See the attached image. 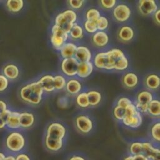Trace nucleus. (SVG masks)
Segmentation results:
<instances>
[{"label":"nucleus","mask_w":160,"mask_h":160,"mask_svg":"<svg viewBox=\"0 0 160 160\" xmlns=\"http://www.w3.org/2000/svg\"><path fill=\"white\" fill-rule=\"evenodd\" d=\"M94 70V64L91 61L79 62L77 76L80 78H86L89 77Z\"/></svg>","instance_id":"obj_18"},{"label":"nucleus","mask_w":160,"mask_h":160,"mask_svg":"<svg viewBox=\"0 0 160 160\" xmlns=\"http://www.w3.org/2000/svg\"><path fill=\"white\" fill-rule=\"evenodd\" d=\"M148 113L154 118L160 117V100L153 99L148 105Z\"/></svg>","instance_id":"obj_28"},{"label":"nucleus","mask_w":160,"mask_h":160,"mask_svg":"<svg viewBox=\"0 0 160 160\" xmlns=\"http://www.w3.org/2000/svg\"><path fill=\"white\" fill-rule=\"evenodd\" d=\"M79 61L74 58H64L61 62V69L67 77L73 78L77 76Z\"/></svg>","instance_id":"obj_9"},{"label":"nucleus","mask_w":160,"mask_h":160,"mask_svg":"<svg viewBox=\"0 0 160 160\" xmlns=\"http://www.w3.org/2000/svg\"><path fill=\"white\" fill-rule=\"evenodd\" d=\"M82 87V83L78 79L71 78L67 80L65 89L69 94L77 95L81 92Z\"/></svg>","instance_id":"obj_17"},{"label":"nucleus","mask_w":160,"mask_h":160,"mask_svg":"<svg viewBox=\"0 0 160 160\" xmlns=\"http://www.w3.org/2000/svg\"><path fill=\"white\" fill-rule=\"evenodd\" d=\"M76 102L78 106L86 108L90 106L87 92H81L76 95Z\"/></svg>","instance_id":"obj_32"},{"label":"nucleus","mask_w":160,"mask_h":160,"mask_svg":"<svg viewBox=\"0 0 160 160\" xmlns=\"http://www.w3.org/2000/svg\"><path fill=\"white\" fill-rule=\"evenodd\" d=\"M109 41V35L104 31H98L92 34V42L98 48L106 46Z\"/></svg>","instance_id":"obj_14"},{"label":"nucleus","mask_w":160,"mask_h":160,"mask_svg":"<svg viewBox=\"0 0 160 160\" xmlns=\"http://www.w3.org/2000/svg\"><path fill=\"white\" fill-rule=\"evenodd\" d=\"M44 92L39 82L36 81L24 85L19 91V95L24 101L38 105L41 102Z\"/></svg>","instance_id":"obj_1"},{"label":"nucleus","mask_w":160,"mask_h":160,"mask_svg":"<svg viewBox=\"0 0 160 160\" xmlns=\"http://www.w3.org/2000/svg\"><path fill=\"white\" fill-rule=\"evenodd\" d=\"M66 135V128L59 122H53L50 123L46 131V137L54 139L63 141Z\"/></svg>","instance_id":"obj_6"},{"label":"nucleus","mask_w":160,"mask_h":160,"mask_svg":"<svg viewBox=\"0 0 160 160\" xmlns=\"http://www.w3.org/2000/svg\"><path fill=\"white\" fill-rule=\"evenodd\" d=\"M96 22L98 31H104L109 26V20L104 16H101Z\"/></svg>","instance_id":"obj_38"},{"label":"nucleus","mask_w":160,"mask_h":160,"mask_svg":"<svg viewBox=\"0 0 160 160\" xmlns=\"http://www.w3.org/2000/svg\"><path fill=\"white\" fill-rule=\"evenodd\" d=\"M85 1L84 0H69L68 1L69 6L72 9H79L84 4Z\"/></svg>","instance_id":"obj_42"},{"label":"nucleus","mask_w":160,"mask_h":160,"mask_svg":"<svg viewBox=\"0 0 160 160\" xmlns=\"http://www.w3.org/2000/svg\"><path fill=\"white\" fill-rule=\"evenodd\" d=\"M86 20L96 21L101 16L100 11L96 8H90L86 12Z\"/></svg>","instance_id":"obj_36"},{"label":"nucleus","mask_w":160,"mask_h":160,"mask_svg":"<svg viewBox=\"0 0 160 160\" xmlns=\"http://www.w3.org/2000/svg\"><path fill=\"white\" fill-rule=\"evenodd\" d=\"M5 157H6V154L3 152L0 151V160H4Z\"/></svg>","instance_id":"obj_53"},{"label":"nucleus","mask_w":160,"mask_h":160,"mask_svg":"<svg viewBox=\"0 0 160 160\" xmlns=\"http://www.w3.org/2000/svg\"><path fill=\"white\" fill-rule=\"evenodd\" d=\"M75 124L78 130L82 134H88L93 128L92 119L85 114L78 115L76 118Z\"/></svg>","instance_id":"obj_11"},{"label":"nucleus","mask_w":160,"mask_h":160,"mask_svg":"<svg viewBox=\"0 0 160 160\" xmlns=\"http://www.w3.org/2000/svg\"><path fill=\"white\" fill-rule=\"evenodd\" d=\"M8 109V108L6 102L3 100L0 99V114L5 112Z\"/></svg>","instance_id":"obj_46"},{"label":"nucleus","mask_w":160,"mask_h":160,"mask_svg":"<svg viewBox=\"0 0 160 160\" xmlns=\"http://www.w3.org/2000/svg\"><path fill=\"white\" fill-rule=\"evenodd\" d=\"M16 160H31L30 156L25 152L18 153L16 156Z\"/></svg>","instance_id":"obj_44"},{"label":"nucleus","mask_w":160,"mask_h":160,"mask_svg":"<svg viewBox=\"0 0 160 160\" xmlns=\"http://www.w3.org/2000/svg\"><path fill=\"white\" fill-rule=\"evenodd\" d=\"M153 99V95L149 90H141L136 96L135 106L141 113L148 112V108L150 102Z\"/></svg>","instance_id":"obj_8"},{"label":"nucleus","mask_w":160,"mask_h":160,"mask_svg":"<svg viewBox=\"0 0 160 160\" xmlns=\"http://www.w3.org/2000/svg\"><path fill=\"white\" fill-rule=\"evenodd\" d=\"M78 14L72 9H66L56 15L54 19V24L59 26L69 34L70 30L75 23L77 22Z\"/></svg>","instance_id":"obj_2"},{"label":"nucleus","mask_w":160,"mask_h":160,"mask_svg":"<svg viewBox=\"0 0 160 160\" xmlns=\"http://www.w3.org/2000/svg\"><path fill=\"white\" fill-rule=\"evenodd\" d=\"M6 127V119L0 117V129H2Z\"/></svg>","instance_id":"obj_50"},{"label":"nucleus","mask_w":160,"mask_h":160,"mask_svg":"<svg viewBox=\"0 0 160 160\" xmlns=\"http://www.w3.org/2000/svg\"><path fill=\"white\" fill-rule=\"evenodd\" d=\"M113 116L118 121H122L125 116V108L116 105L113 109Z\"/></svg>","instance_id":"obj_39"},{"label":"nucleus","mask_w":160,"mask_h":160,"mask_svg":"<svg viewBox=\"0 0 160 160\" xmlns=\"http://www.w3.org/2000/svg\"><path fill=\"white\" fill-rule=\"evenodd\" d=\"M139 12L143 16L153 14L158 9V5L154 0H140L138 3Z\"/></svg>","instance_id":"obj_12"},{"label":"nucleus","mask_w":160,"mask_h":160,"mask_svg":"<svg viewBox=\"0 0 160 160\" xmlns=\"http://www.w3.org/2000/svg\"><path fill=\"white\" fill-rule=\"evenodd\" d=\"M158 149L159 148L155 147L151 142H142V154L147 156L149 160L152 159Z\"/></svg>","instance_id":"obj_29"},{"label":"nucleus","mask_w":160,"mask_h":160,"mask_svg":"<svg viewBox=\"0 0 160 160\" xmlns=\"http://www.w3.org/2000/svg\"><path fill=\"white\" fill-rule=\"evenodd\" d=\"M151 160H160V148L158 149Z\"/></svg>","instance_id":"obj_49"},{"label":"nucleus","mask_w":160,"mask_h":160,"mask_svg":"<svg viewBox=\"0 0 160 160\" xmlns=\"http://www.w3.org/2000/svg\"><path fill=\"white\" fill-rule=\"evenodd\" d=\"M123 85L129 89L135 88L139 82L138 75L132 72H128L125 73L122 78Z\"/></svg>","instance_id":"obj_25"},{"label":"nucleus","mask_w":160,"mask_h":160,"mask_svg":"<svg viewBox=\"0 0 160 160\" xmlns=\"http://www.w3.org/2000/svg\"><path fill=\"white\" fill-rule=\"evenodd\" d=\"M68 160H86L83 156L80 155H73L71 156Z\"/></svg>","instance_id":"obj_48"},{"label":"nucleus","mask_w":160,"mask_h":160,"mask_svg":"<svg viewBox=\"0 0 160 160\" xmlns=\"http://www.w3.org/2000/svg\"><path fill=\"white\" fill-rule=\"evenodd\" d=\"M93 62L94 66L98 69L105 70L114 69V61L109 50L98 52L94 58Z\"/></svg>","instance_id":"obj_5"},{"label":"nucleus","mask_w":160,"mask_h":160,"mask_svg":"<svg viewBox=\"0 0 160 160\" xmlns=\"http://www.w3.org/2000/svg\"><path fill=\"white\" fill-rule=\"evenodd\" d=\"M4 160H16V156L13 154L6 155Z\"/></svg>","instance_id":"obj_51"},{"label":"nucleus","mask_w":160,"mask_h":160,"mask_svg":"<svg viewBox=\"0 0 160 160\" xmlns=\"http://www.w3.org/2000/svg\"><path fill=\"white\" fill-rule=\"evenodd\" d=\"M129 151L132 156L142 154V142L134 141L132 142L129 147Z\"/></svg>","instance_id":"obj_34"},{"label":"nucleus","mask_w":160,"mask_h":160,"mask_svg":"<svg viewBox=\"0 0 160 160\" xmlns=\"http://www.w3.org/2000/svg\"><path fill=\"white\" fill-rule=\"evenodd\" d=\"M20 112L15 111H11L6 119V126L8 128L12 130L20 128L19 122Z\"/></svg>","instance_id":"obj_20"},{"label":"nucleus","mask_w":160,"mask_h":160,"mask_svg":"<svg viewBox=\"0 0 160 160\" xmlns=\"http://www.w3.org/2000/svg\"><path fill=\"white\" fill-rule=\"evenodd\" d=\"M2 72L9 80H14L19 77L20 71L16 64L9 63L4 66Z\"/></svg>","instance_id":"obj_24"},{"label":"nucleus","mask_w":160,"mask_h":160,"mask_svg":"<svg viewBox=\"0 0 160 160\" xmlns=\"http://www.w3.org/2000/svg\"><path fill=\"white\" fill-rule=\"evenodd\" d=\"M84 29L78 22L75 23L69 32V36L74 40H79L83 38Z\"/></svg>","instance_id":"obj_30"},{"label":"nucleus","mask_w":160,"mask_h":160,"mask_svg":"<svg viewBox=\"0 0 160 160\" xmlns=\"http://www.w3.org/2000/svg\"><path fill=\"white\" fill-rule=\"evenodd\" d=\"M78 45L73 42L67 41L59 49L61 56L64 58H69L74 57Z\"/></svg>","instance_id":"obj_19"},{"label":"nucleus","mask_w":160,"mask_h":160,"mask_svg":"<svg viewBox=\"0 0 160 160\" xmlns=\"http://www.w3.org/2000/svg\"><path fill=\"white\" fill-rule=\"evenodd\" d=\"M117 36L121 41L124 42H129L134 38V31L131 26L124 25L118 29Z\"/></svg>","instance_id":"obj_13"},{"label":"nucleus","mask_w":160,"mask_h":160,"mask_svg":"<svg viewBox=\"0 0 160 160\" xmlns=\"http://www.w3.org/2000/svg\"><path fill=\"white\" fill-rule=\"evenodd\" d=\"M26 139L24 136L19 131H12L6 137V148L12 153H19L25 148Z\"/></svg>","instance_id":"obj_3"},{"label":"nucleus","mask_w":160,"mask_h":160,"mask_svg":"<svg viewBox=\"0 0 160 160\" xmlns=\"http://www.w3.org/2000/svg\"><path fill=\"white\" fill-rule=\"evenodd\" d=\"M35 122V118L32 113L30 112H22L19 115L20 127L27 129L32 127Z\"/></svg>","instance_id":"obj_23"},{"label":"nucleus","mask_w":160,"mask_h":160,"mask_svg":"<svg viewBox=\"0 0 160 160\" xmlns=\"http://www.w3.org/2000/svg\"><path fill=\"white\" fill-rule=\"evenodd\" d=\"M131 9L128 5L124 3H119L112 9V16L118 22L127 21L131 17Z\"/></svg>","instance_id":"obj_10"},{"label":"nucleus","mask_w":160,"mask_h":160,"mask_svg":"<svg viewBox=\"0 0 160 160\" xmlns=\"http://www.w3.org/2000/svg\"><path fill=\"white\" fill-rule=\"evenodd\" d=\"M133 159L134 160H149V158L143 154L133 156Z\"/></svg>","instance_id":"obj_47"},{"label":"nucleus","mask_w":160,"mask_h":160,"mask_svg":"<svg viewBox=\"0 0 160 160\" xmlns=\"http://www.w3.org/2000/svg\"><path fill=\"white\" fill-rule=\"evenodd\" d=\"M122 124L129 128H137L139 127L142 122V117L141 113L139 112L136 114L124 116L122 120Z\"/></svg>","instance_id":"obj_16"},{"label":"nucleus","mask_w":160,"mask_h":160,"mask_svg":"<svg viewBox=\"0 0 160 160\" xmlns=\"http://www.w3.org/2000/svg\"><path fill=\"white\" fill-rule=\"evenodd\" d=\"M69 37V34L59 26L56 24H54L52 26L50 42L54 48L56 50L59 51L61 47L67 42Z\"/></svg>","instance_id":"obj_4"},{"label":"nucleus","mask_w":160,"mask_h":160,"mask_svg":"<svg viewBox=\"0 0 160 160\" xmlns=\"http://www.w3.org/2000/svg\"><path fill=\"white\" fill-rule=\"evenodd\" d=\"M24 6V2L22 0H8L6 2V6L8 10L13 13L21 11Z\"/></svg>","instance_id":"obj_27"},{"label":"nucleus","mask_w":160,"mask_h":160,"mask_svg":"<svg viewBox=\"0 0 160 160\" xmlns=\"http://www.w3.org/2000/svg\"><path fill=\"white\" fill-rule=\"evenodd\" d=\"M44 92H52L55 91L54 84V76L45 74L41 76L38 80Z\"/></svg>","instance_id":"obj_21"},{"label":"nucleus","mask_w":160,"mask_h":160,"mask_svg":"<svg viewBox=\"0 0 160 160\" xmlns=\"http://www.w3.org/2000/svg\"><path fill=\"white\" fill-rule=\"evenodd\" d=\"M9 80L3 74H0V92H3L8 88Z\"/></svg>","instance_id":"obj_41"},{"label":"nucleus","mask_w":160,"mask_h":160,"mask_svg":"<svg viewBox=\"0 0 160 160\" xmlns=\"http://www.w3.org/2000/svg\"><path fill=\"white\" fill-rule=\"evenodd\" d=\"M144 84L149 90H156L160 87V76L155 73L147 75L144 79Z\"/></svg>","instance_id":"obj_22"},{"label":"nucleus","mask_w":160,"mask_h":160,"mask_svg":"<svg viewBox=\"0 0 160 160\" xmlns=\"http://www.w3.org/2000/svg\"><path fill=\"white\" fill-rule=\"evenodd\" d=\"M64 141L54 140L48 137H44L45 148L51 152H58L60 151L63 146Z\"/></svg>","instance_id":"obj_26"},{"label":"nucleus","mask_w":160,"mask_h":160,"mask_svg":"<svg viewBox=\"0 0 160 160\" xmlns=\"http://www.w3.org/2000/svg\"><path fill=\"white\" fill-rule=\"evenodd\" d=\"M74 58L79 62L91 61L92 58V52L90 49L84 45L78 46Z\"/></svg>","instance_id":"obj_15"},{"label":"nucleus","mask_w":160,"mask_h":160,"mask_svg":"<svg viewBox=\"0 0 160 160\" xmlns=\"http://www.w3.org/2000/svg\"><path fill=\"white\" fill-rule=\"evenodd\" d=\"M123 160H134V159H133V156H132V155H128V156H126L124 159H123Z\"/></svg>","instance_id":"obj_52"},{"label":"nucleus","mask_w":160,"mask_h":160,"mask_svg":"<svg viewBox=\"0 0 160 160\" xmlns=\"http://www.w3.org/2000/svg\"><path fill=\"white\" fill-rule=\"evenodd\" d=\"M99 4L101 6L106 9H110L114 8L117 4V1L116 0H101L99 1Z\"/></svg>","instance_id":"obj_40"},{"label":"nucleus","mask_w":160,"mask_h":160,"mask_svg":"<svg viewBox=\"0 0 160 160\" xmlns=\"http://www.w3.org/2000/svg\"><path fill=\"white\" fill-rule=\"evenodd\" d=\"M67 80L64 75L56 74L54 76V84L55 90L60 91L65 88Z\"/></svg>","instance_id":"obj_33"},{"label":"nucleus","mask_w":160,"mask_h":160,"mask_svg":"<svg viewBox=\"0 0 160 160\" xmlns=\"http://www.w3.org/2000/svg\"><path fill=\"white\" fill-rule=\"evenodd\" d=\"M114 61V69L117 71H123L128 68L129 61L124 52L119 48H112L109 49Z\"/></svg>","instance_id":"obj_7"},{"label":"nucleus","mask_w":160,"mask_h":160,"mask_svg":"<svg viewBox=\"0 0 160 160\" xmlns=\"http://www.w3.org/2000/svg\"><path fill=\"white\" fill-rule=\"evenodd\" d=\"M84 28L86 32L92 34L98 31L96 22L94 21L86 20L84 22Z\"/></svg>","instance_id":"obj_37"},{"label":"nucleus","mask_w":160,"mask_h":160,"mask_svg":"<svg viewBox=\"0 0 160 160\" xmlns=\"http://www.w3.org/2000/svg\"><path fill=\"white\" fill-rule=\"evenodd\" d=\"M132 103V101L127 97H121L117 101V105L120 106L124 108H126L128 105Z\"/></svg>","instance_id":"obj_43"},{"label":"nucleus","mask_w":160,"mask_h":160,"mask_svg":"<svg viewBox=\"0 0 160 160\" xmlns=\"http://www.w3.org/2000/svg\"><path fill=\"white\" fill-rule=\"evenodd\" d=\"M90 106H95L98 105L102 99V95L98 90H89L87 92Z\"/></svg>","instance_id":"obj_31"},{"label":"nucleus","mask_w":160,"mask_h":160,"mask_svg":"<svg viewBox=\"0 0 160 160\" xmlns=\"http://www.w3.org/2000/svg\"><path fill=\"white\" fill-rule=\"evenodd\" d=\"M151 136L156 142L160 143V121L154 123L151 128Z\"/></svg>","instance_id":"obj_35"},{"label":"nucleus","mask_w":160,"mask_h":160,"mask_svg":"<svg viewBox=\"0 0 160 160\" xmlns=\"http://www.w3.org/2000/svg\"><path fill=\"white\" fill-rule=\"evenodd\" d=\"M153 16V19L154 22L160 25V8H158L155 12L152 14Z\"/></svg>","instance_id":"obj_45"}]
</instances>
